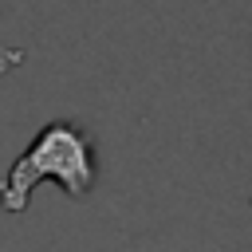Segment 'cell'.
Segmentation results:
<instances>
[{"label":"cell","mask_w":252,"mask_h":252,"mask_svg":"<svg viewBox=\"0 0 252 252\" xmlns=\"http://www.w3.org/2000/svg\"><path fill=\"white\" fill-rule=\"evenodd\" d=\"M43 177L59 181L71 197L91 193V185H94V150H91V138L75 122L43 126V134L16 158V165L8 169V177L0 185V209L20 213L32 197V189Z\"/></svg>","instance_id":"cell-1"}]
</instances>
